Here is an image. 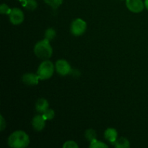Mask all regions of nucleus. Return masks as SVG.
<instances>
[{
    "instance_id": "20e7f679",
    "label": "nucleus",
    "mask_w": 148,
    "mask_h": 148,
    "mask_svg": "<svg viewBox=\"0 0 148 148\" xmlns=\"http://www.w3.org/2000/svg\"><path fill=\"white\" fill-rule=\"evenodd\" d=\"M87 29V23L85 20L80 18H77L71 23L70 30L75 36H79L84 34Z\"/></svg>"
},
{
    "instance_id": "9b49d317",
    "label": "nucleus",
    "mask_w": 148,
    "mask_h": 148,
    "mask_svg": "<svg viewBox=\"0 0 148 148\" xmlns=\"http://www.w3.org/2000/svg\"><path fill=\"white\" fill-rule=\"evenodd\" d=\"M49 102L45 98H40L36 101V109L38 112L43 114L44 111H46L49 108Z\"/></svg>"
},
{
    "instance_id": "2eb2a0df",
    "label": "nucleus",
    "mask_w": 148,
    "mask_h": 148,
    "mask_svg": "<svg viewBox=\"0 0 148 148\" xmlns=\"http://www.w3.org/2000/svg\"><path fill=\"white\" fill-rule=\"evenodd\" d=\"M56 33L54 29L49 28L46 30V32H45L44 36L45 38L49 40V41H51V40H52L53 39H54V38L56 37Z\"/></svg>"
},
{
    "instance_id": "5701e85b",
    "label": "nucleus",
    "mask_w": 148,
    "mask_h": 148,
    "mask_svg": "<svg viewBox=\"0 0 148 148\" xmlns=\"http://www.w3.org/2000/svg\"><path fill=\"white\" fill-rule=\"evenodd\" d=\"M18 1H22V2H23V1H24L25 0H18Z\"/></svg>"
},
{
    "instance_id": "f8f14e48",
    "label": "nucleus",
    "mask_w": 148,
    "mask_h": 148,
    "mask_svg": "<svg viewBox=\"0 0 148 148\" xmlns=\"http://www.w3.org/2000/svg\"><path fill=\"white\" fill-rule=\"evenodd\" d=\"M130 141L125 137H120L115 143L116 148H130Z\"/></svg>"
},
{
    "instance_id": "0eeeda50",
    "label": "nucleus",
    "mask_w": 148,
    "mask_h": 148,
    "mask_svg": "<svg viewBox=\"0 0 148 148\" xmlns=\"http://www.w3.org/2000/svg\"><path fill=\"white\" fill-rule=\"evenodd\" d=\"M55 68L58 73L62 76H66L71 72V66L67 61L64 59H59L56 62Z\"/></svg>"
},
{
    "instance_id": "f257e3e1",
    "label": "nucleus",
    "mask_w": 148,
    "mask_h": 148,
    "mask_svg": "<svg viewBox=\"0 0 148 148\" xmlns=\"http://www.w3.org/2000/svg\"><path fill=\"white\" fill-rule=\"evenodd\" d=\"M29 143V136L22 130L14 132L8 138V145L10 147L25 148L28 146Z\"/></svg>"
},
{
    "instance_id": "aec40b11",
    "label": "nucleus",
    "mask_w": 148,
    "mask_h": 148,
    "mask_svg": "<svg viewBox=\"0 0 148 148\" xmlns=\"http://www.w3.org/2000/svg\"><path fill=\"white\" fill-rule=\"evenodd\" d=\"M64 148H78V145L75 143V141L69 140L66 141L64 144L63 145Z\"/></svg>"
},
{
    "instance_id": "6ab92c4d",
    "label": "nucleus",
    "mask_w": 148,
    "mask_h": 148,
    "mask_svg": "<svg viewBox=\"0 0 148 148\" xmlns=\"http://www.w3.org/2000/svg\"><path fill=\"white\" fill-rule=\"evenodd\" d=\"M11 10V9H10L6 4H1V6H0V12H1V14H10Z\"/></svg>"
},
{
    "instance_id": "4468645a",
    "label": "nucleus",
    "mask_w": 148,
    "mask_h": 148,
    "mask_svg": "<svg viewBox=\"0 0 148 148\" xmlns=\"http://www.w3.org/2000/svg\"><path fill=\"white\" fill-rule=\"evenodd\" d=\"M90 148H108V146L101 141H98L97 139L92 140L90 144Z\"/></svg>"
},
{
    "instance_id": "39448f33",
    "label": "nucleus",
    "mask_w": 148,
    "mask_h": 148,
    "mask_svg": "<svg viewBox=\"0 0 148 148\" xmlns=\"http://www.w3.org/2000/svg\"><path fill=\"white\" fill-rule=\"evenodd\" d=\"M10 21L13 25H20L24 21V13L20 9H12L10 14Z\"/></svg>"
},
{
    "instance_id": "4be33fe9",
    "label": "nucleus",
    "mask_w": 148,
    "mask_h": 148,
    "mask_svg": "<svg viewBox=\"0 0 148 148\" xmlns=\"http://www.w3.org/2000/svg\"><path fill=\"white\" fill-rule=\"evenodd\" d=\"M145 6L146 9L148 10V0H145Z\"/></svg>"
},
{
    "instance_id": "a211bd4d",
    "label": "nucleus",
    "mask_w": 148,
    "mask_h": 148,
    "mask_svg": "<svg viewBox=\"0 0 148 148\" xmlns=\"http://www.w3.org/2000/svg\"><path fill=\"white\" fill-rule=\"evenodd\" d=\"M43 118L46 120H51L54 118L55 116V112L53 110L50 109V108H48L46 111L42 114Z\"/></svg>"
},
{
    "instance_id": "ddd939ff",
    "label": "nucleus",
    "mask_w": 148,
    "mask_h": 148,
    "mask_svg": "<svg viewBox=\"0 0 148 148\" xmlns=\"http://www.w3.org/2000/svg\"><path fill=\"white\" fill-rule=\"evenodd\" d=\"M23 7L25 10L33 11L37 8L38 3L36 0H25L23 1Z\"/></svg>"
},
{
    "instance_id": "7ed1b4c3",
    "label": "nucleus",
    "mask_w": 148,
    "mask_h": 148,
    "mask_svg": "<svg viewBox=\"0 0 148 148\" xmlns=\"http://www.w3.org/2000/svg\"><path fill=\"white\" fill-rule=\"evenodd\" d=\"M54 72L53 64L49 60H45L38 66L37 70V75L40 79L45 80L51 77Z\"/></svg>"
},
{
    "instance_id": "412c9836",
    "label": "nucleus",
    "mask_w": 148,
    "mask_h": 148,
    "mask_svg": "<svg viewBox=\"0 0 148 148\" xmlns=\"http://www.w3.org/2000/svg\"><path fill=\"white\" fill-rule=\"evenodd\" d=\"M5 127H6V121H4L2 115H1L0 116V130H1V131H3Z\"/></svg>"
},
{
    "instance_id": "dca6fc26",
    "label": "nucleus",
    "mask_w": 148,
    "mask_h": 148,
    "mask_svg": "<svg viewBox=\"0 0 148 148\" xmlns=\"http://www.w3.org/2000/svg\"><path fill=\"white\" fill-rule=\"evenodd\" d=\"M85 138L88 140V141L91 142L92 140L96 139V132L94 130H92V129H90V130H86L85 133Z\"/></svg>"
},
{
    "instance_id": "f3484780",
    "label": "nucleus",
    "mask_w": 148,
    "mask_h": 148,
    "mask_svg": "<svg viewBox=\"0 0 148 148\" xmlns=\"http://www.w3.org/2000/svg\"><path fill=\"white\" fill-rule=\"evenodd\" d=\"M44 1L48 5L56 9L58 8L59 6L62 5V2H63V0H44Z\"/></svg>"
},
{
    "instance_id": "423d86ee",
    "label": "nucleus",
    "mask_w": 148,
    "mask_h": 148,
    "mask_svg": "<svg viewBox=\"0 0 148 148\" xmlns=\"http://www.w3.org/2000/svg\"><path fill=\"white\" fill-rule=\"evenodd\" d=\"M126 5L130 11L134 13L141 12L145 7L143 0H126Z\"/></svg>"
},
{
    "instance_id": "f03ea898",
    "label": "nucleus",
    "mask_w": 148,
    "mask_h": 148,
    "mask_svg": "<svg viewBox=\"0 0 148 148\" xmlns=\"http://www.w3.org/2000/svg\"><path fill=\"white\" fill-rule=\"evenodd\" d=\"M34 53L39 59L47 60L51 58L53 53V49L50 44V41L44 38L38 42L35 45Z\"/></svg>"
},
{
    "instance_id": "1a4fd4ad",
    "label": "nucleus",
    "mask_w": 148,
    "mask_h": 148,
    "mask_svg": "<svg viewBox=\"0 0 148 148\" xmlns=\"http://www.w3.org/2000/svg\"><path fill=\"white\" fill-rule=\"evenodd\" d=\"M40 79L37 74L33 73H26L22 77V80L25 85H36L38 83V80Z\"/></svg>"
},
{
    "instance_id": "9d476101",
    "label": "nucleus",
    "mask_w": 148,
    "mask_h": 148,
    "mask_svg": "<svg viewBox=\"0 0 148 148\" xmlns=\"http://www.w3.org/2000/svg\"><path fill=\"white\" fill-rule=\"evenodd\" d=\"M117 136H118L117 131L114 128H108L104 132V137L106 140L112 144L116 143L117 140Z\"/></svg>"
},
{
    "instance_id": "6e6552de",
    "label": "nucleus",
    "mask_w": 148,
    "mask_h": 148,
    "mask_svg": "<svg viewBox=\"0 0 148 148\" xmlns=\"http://www.w3.org/2000/svg\"><path fill=\"white\" fill-rule=\"evenodd\" d=\"M46 120L43 118V115H36L33 117L32 125L33 129L37 132H40L44 129Z\"/></svg>"
}]
</instances>
